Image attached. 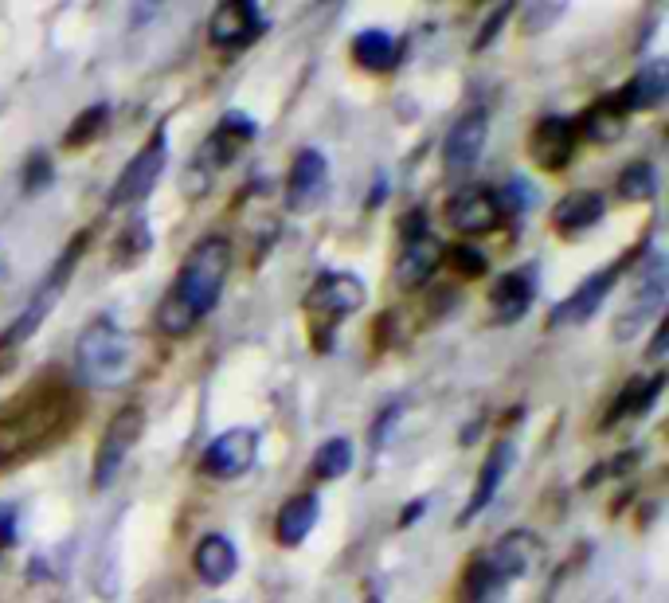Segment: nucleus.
I'll list each match as a JSON object with an SVG mask.
<instances>
[{
  "label": "nucleus",
  "instance_id": "nucleus-1",
  "mask_svg": "<svg viewBox=\"0 0 669 603\" xmlns=\"http://www.w3.org/2000/svg\"><path fill=\"white\" fill-rule=\"evenodd\" d=\"M231 275V243L223 235L200 239L188 259L180 263L177 279L169 286V294L157 306V325L169 337H184L204 322L223 294V282Z\"/></svg>",
  "mask_w": 669,
  "mask_h": 603
},
{
  "label": "nucleus",
  "instance_id": "nucleus-2",
  "mask_svg": "<svg viewBox=\"0 0 669 603\" xmlns=\"http://www.w3.org/2000/svg\"><path fill=\"white\" fill-rule=\"evenodd\" d=\"M75 416H79L75 400L59 388H47L44 396L20 404L12 416L0 419V466L32 459L36 451H44L47 443H55L71 427Z\"/></svg>",
  "mask_w": 669,
  "mask_h": 603
},
{
  "label": "nucleus",
  "instance_id": "nucleus-3",
  "mask_svg": "<svg viewBox=\"0 0 669 603\" xmlns=\"http://www.w3.org/2000/svg\"><path fill=\"white\" fill-rule=\"evenodd\" d=\"M134 361V337L114 318L90 322L75 345V376L90 388H122L134 376Z\"/></svg>",
  "mask_w": 669,
  "mask_h": 603
},
{
  "label": "nucleus",
  "instance_id": "nucleus-4",
  "mask_svg": "<svg viewBox=\"0 0 669 603\" xmlns=\"http://www.w3.org/2000/svg\"><path fill=\"white\" fill-rule=\"evenodd\" d=\"M87 243H90V232H79L63 247V255H59L55 267L47 271V279L36 286V294H32L28 306L20 310V318L8 325V333L0 337V349H16L20 341H28V337L47 322V314L55 310V302H59L63 290H67V279L75 275V267H79V259H83V251H87Z\"/></svg>",
  "mask_w": 669,
  "mask_h": 603
},
{
  "label": "nucleus",
  "instance_id": "nucleus-5",
  "mask_svg": "<svg viewBox=\"0 0 669 603\" xmlns=\"http://www.w3.org/2000/svg\"><path fill=\"white\" fill-rule=\"evenodd\" d=\"M666 286H669L666 255L654 251V255L646 259V267L638 271V286H634L630 302L623 306V314L615 318V337H619V341H634L646 325L662 314V306H666Z\"/></svg>",
  "mask_w": 669,
  "mask_h": 603
},
{
  "label": "nucleus",
  "instance_id": "nucleus-6",
  "mask_svg": "<svg viewBox=\"0 0 669 603\" xmlns=\"http://www.w3.org/2000/svg\"><path fill=\"white\" fill-rule=\"evenodd\" d=\"M141 431H145V412L137 404H126L118 416L106 423V431H102V439L94 447V466H90V486L94 490H106L118 478V470L130 459Z\"/></svg>",
  "mask_w": 669,
  "mask_h": 603
},
{
  "label": "nucleus",
  "instance_id": "nucleus-7",
  "mask_svg": "<svg viewBox=\"0 0 669 603\" xmlns=\"http://www.w3.org/2000/svg\"><path fill=\"white\" fill-rule=\"evenodd\" d=\"M165 161H169V134H165V130H153V138L145 141L134 157H130V165L118 173L114 192H110V208L141 204V200L157 188V181H161Z\"/></svg>",
  "mask_w": 669,
  "mask_h": 603
},
{
  "label": "nucleus",
  "instance_id": "nucleus-8",
  "mask_svg": "<svg viewBox=\"0 0 669 603\" xmlns=\"http://www.w3.org/2000/svg\"><path fill=\"white\" fill-rule=\"evenodd\" d=\"M259 459V431L255 427H231L216 435L208 443V451L200 455V470L208 478H220V482H231V478H243Z\"/></svg>",
  "mask_w": 669,
  "mask_h": 603
},
{
  "label": "nucleus",
  "instance_id": "nucleus-9",
  "mask_svg": "<svg viewBox=\"0 0 669 603\" xmlns=\"http://www.w3.org/2000/svg\"><path fill=\"white\" fill-rule=\"evenodd\" d=\"M638 251H630L626 259H619V263H611V267H603V271H595V275H587V279L552 310V325H583L591 322L595 314H599V306H603V298L615 290V282H619V275L626 271V263L634 259Z\"/></svg>",
  "mask_w": 669,
  "mask_h": 603
},
{
  "label": "nucleus",
  "instance_id": "nucleus-10",
  "mask_svg": "<svg viewBox=\"0 0 669 603\" xmlns=\"http://www.w3.org/2000/svg\"><path fill=\"white\" fill-rule=\"evenodd\" d=\"M329 192V161L321 149H298L290 177H286V208L290 212H313Z\"/></svg>",
  "mask_w": 669,
  "mask_h": 603
},
{
  "label": "nucleus",
  "instance_id": "nucleus-11",
  "mask_svg": "<svg viewBox=\"0 0 669 603\" xmlns=\"http://www.w3.org/2000/svg\"><path fill=\"white\" fill-rule=\"evenodd\" d=\"M446 220L450 228L462 235H482L493 232L505 216H501V204H497V192L486 185H470L458 188L450 200H446Z\"/></svg>",
  "mask_w": 669,
  "mask_h": 603
},
{
  "label": "nucleus",
  "instance_id": "nucleus-12",
  "mask_svg": "<svg viewBox=\"0 0 669 603\" xmlns=\"http://www.w3.org/2000/svg\"><path fill=\"white\" fill-rule=\"evenodd\" d=\"M576 122L572 118H560V114H548L533 126V138H529V157H533L536 169L544 173H560L572 157H576Z\"/></svg>",
  "mask_w": 669,
  "mask_h": 603
},
{
  "label": "nucleus",
  "instance_id": "nucleus-13",
  "mask_svg": "<svg viewBox=\"0 0 669 603\" xmlns=\"http://www.w3.org/2000/svg\"><path fill=\"white\" fill-rule=\"evenodd\" d=\"M364 302H368L364 279L360 275H345V271L321 275L310 286V294H306V306H310L313 314H329V318H349V314H357Z\"/></svg>",
  "mask_w": 669,
  "mask_h": 603
},
{
  "label": "nucleus",
  "instance_id": "nucleus-14",
  "mask_svg": "<svg viewBox=\"0 0 669 603\" xmlns=\"http://www.w3.org/2000/svg\"><path fill=\"white\" fill-rule=\"evenodd\" d=\"M267 28V20L259 16L255 4L247 0H227L212 12L208 20V40L216 47H247L251 40H259Z\"/></svg>",
  "mask_w": 669,
  "mask_h": 603
},
{
  "label": "nucleus",
  "instance_id": "nucleus-15",
  "mask_svg": "<svg viewBox=\"0 0 669 603\" xmlns=\"http://www.w3.org/2000/svg\"><path fill=\"white\" fill-rule=\"evenodd\" d=\"M486 138H490V118H486V110H466V114L450 126V134H446L443 141L446 169L462 173V169L478 165V157H482V149H486Z\"/></svg>",
  "mask_w": 669,
  "mask_h": 603
},
{
  "label": "nucleus",
  "instance_id": "nucleus-16",
  "mask_svg": "<svg viewBox=\"0 0 669 603\" xmlns=\"http://www.w3.org/2000/svg\"><path fill=\"white\" fill-rule=\"evenodd\" d=\"M536 271L525 267V271H513V275H501V279L490 286V310H493V322L497 325H509V322H521L529 314L536 298Z\"/></svg>",
  "mask_w": 669,
  "mask_h": 603
},
{
  "label": "nucleus",
  "instance_id": "nucleus-17",
  "mask_svg": "<svg viewBox=\"0 0 669 603\" xmlns=\"http://www.w3.org/2000/svg\"><path fill=\"white\" fill-rule=\"evenodd\" d=\"M513 463H517V447H513V439H497V443L490 447V455H486V463H482V474H478V482H474L470 506L462 510V521H474L478 513L490 506L493 498H497V490H501V482L509 478Z\"/></svg>",
  "mask_w": 669,
  "mask_h": 603
},
{
  "label": "nucleus",
  "instance_id": "nucleus-18",
  "mask_svg": "<svg viewBox=\"0 0 669 603\" xmlns=\"http://www.w3.org/2000/svg\"><path fill=\"white\" fill-rule=\"evenodd\" d=\"M666 94H669V63L666 59H650V63L638 67V75L626 83L623 91L615 94V102H619L623 114H642V110L662 106Z\"/></svg>",
  "mask_w": 669,
  "mask_h": 603
},
{
  "label": "nucleus",
  "instance_id": "nucleus-19",
  "mask_svg": "<svg viewBox=\"0 0 669 603\" xmlns=\"http://www.w3.org/2000/svg\"><path fill=\"white\" fill-rule=\"evenodd\" d=\"M603 208L607 200L591 188H580V192H568L556 208H552V228L564 235V239H576V235L591 232L599 220H603Z\"/></svg>",
  "mask_w": 669,
  "mask_h": 603
},
{
  "label": "nucleus",
  "instance_id": "nucleus-20",
  "mask_svg": "<svg viewBox=\"0 0 669 603\" xmlns=\"http://www.w3.org/2000/svg\"><path fill=\"white\" fill-rule=\"evenodd\" d=\"M192 568H196V576H200L208 588H220V584H227V580L239 572V549L231 545V537L208 533V537L192 549Z\"/></svg>",
  "mask_w": 669,
  "mask_h": 603
},
{
  "label": "nucleus",
  "instance_id": "nucleus-21",
  "mask_svg": "<svg viewBox=\"0 0 669 603\" xmlns=\"http://www.w3.org/2000/svg\"><path fill=\"white\" fill-rule=\"evenodd\" d=\"M493 568H497V576L509 584V580H521V576H529L533 572V564L540 560V541H536L529 529H517V533H509L505 541H497L490 553H486Z\"/></svg>",
  "mask_w": 669,
  "mask_h": 603
},
{
  "label": "nucleus",
  "instance_id": "nucleus-22",
  "mask_svg": "<svg viewBox=\"0 0 669 603\" xmlns=\"http://www.w3.org/2000/svg\"><path fill=\"white\" fill-rule=\"evenodd\" d=\"M443 243L435 239V235H419V239H407L400 251V263H396V282H400L403 290H415V286H423V282L431 279L435 271H439V263H443Z\"/></svg>",
  "mask_w": 669,
  "mask_h": 603
},
{
  "label": "nucleus",
  "instance_id": "nucleus-23",
  "mask_svg": "<svg viewBox=\"0 0 669 603\" xmlns=\"http://www.w3.org/2000/svg\"><path fill=\"white\" fill-rule=\"evenodd\" d=\"M317 513H321V502L313 494H298V498H286V506L278 510V521H274V537L282 549H298L306 545V537L317 525Z\"/></svg>",
  "mask_w": 669,
  "mask_h": 603
},
{
  "label": "nucleus",
  "instance_id": "nucleus-24",
  "mask_svg": "<svg viewBox=\"0 0 669 603\" xmlns=\"http://www.w3.org/2000/svg\"><path fill=\"white\" fill-rule=\"evenodd\" d=\"M505 580L497 576V568H493L486 553H478V557L470 560V568H466V576H462V603H501L505 600Z\"/></svg>",
  "mask_w": 669,
  "mask_h": 603
},
{
  "label": "nucleus",
  "instance_id": "nucleus-25",
  "mask_svg": "<svg viewBox=\"0 0 669 603\" xmlns=\"http://www.w3.org/2000/svg\"><path fill=\"white\" fill-rule=\"evenodd\" d=\"M353 59H357L364 71H388L392 63H396V40H392V32H384V28H364L353 36Z\"/></svg>",
  "mask_w": 669,
  "mask_h": 603
},
{
  "label": "nucleus",
  "instance_id": "nucleus-26",
  "mask_svg": "<svg viewBox=\"0 0 669 603\" xmlns=\"http://www.w3.org/2000/svg\"><path fill=\"white\" fill-rule=\"evenodd\" d=\"M623 122H626V114L619 110V102H615V98H603V102H595L580 122H576V134H583L587 141H619L623 138Z\"/></svg>",
  "mask_w": 669,
  "mask_h": 603
},
{
  "label": "nucleus",
  "instance_id": "nucleus-27",
  "mask_svg": "<svg viewBox=\"0 0 669 603\" xmlns=\"http://www.w3.org/2000/svg\"><path fill=\"white\" fill-rule=\"evenodd\" d=\"M662 388H666V372L650 376L646 384H642V380H630L626 392L615 400V412L607 416V423H619L623 416H646V412L654 408V400L662 396Z\"/></svg>",
  "mask_w": 669,
  "mask_h": 603
},
{
  "label": "nucleus",
  "instance_id": "nucleus-28",
  "mask_svg": "<svg viewBox=\"0 0 669 603\" xmlns=\"http://www.w3.org/2000/svg\"><path fill=\"white\" fill-rule=\"evenodd\" d=\"M353 470V443L345 439V435H337V439H325L321 447H317V455H313V474L317 478H341V474H349Z\"/></svg>",
  "mask_w": 669,
  "mask_h": 603
},
{
  "label": "nucleus",
  "instance_id": "nucleus-29",
  "mask_svg": "<svg viewBox=\"0 0 669 603\" xmlns=\"http://www.w3.org/2000/svg\"><path fill=\"white\" fill-rule=\"evenodd\" d=\"M106 122H110V106H106V102H94V106H87V110L71 122V130L63 134V145H67V149H83V145H90V141L106 130Z\"/></svg>",
  "mask_w": 669,
  "mask_h": 603
},
{
  "label": "nucleus",
  "instance_id": "nucleus-30",
  "mask_svg": "<svg viewBox=\"0 0 669 603\" xmlns=\"http://www.w3.org/2000/svg\"><path fill=\"white\" fill-rule=\"evenodd\" d=\"M615 188H619L623 200H650L658 192V173H654L650 161H634V165H626L623 173H619V185Z\"/></svg>",
  "mask_w": 669,
  "mask_h": 603
},
{
  "label": "nucleus",
  "instance_id": "nucleus-31",
  "mask_svg": "<svg viewBox=\"0 0 669 603\" xmlns=\"http://www.w3.org/2000/svg\"><path fill=\"white\" fill-rule=\"evenodd\" d=\"M443 259L450 263V271H454L458 279H478V275H486V267H490V259H486L478 247H470V243H454L450 251H443Z\"/></svg>",
  "mask_w": 669,
  "mask_h": 603
},
{
  "label": "nucleus",
  "instance_id": "nucleus-32",
  "mask_svg": "<svg viewBox=\"0 0 669 603\" xmlns=\"http://www.w3.org/2000/svg\"><path fill=\"white\" fill-rule=\"evenodd\" d=\"M51 177H55L51 157H47V153H32V157H28V165H24V192H28V196L44 192V188L51 185Z\"/></svg>",
  "mask_w": 669,
  "mask_h": 603
},
{
  "label": "nucleus",
  "instance_id": "nucleus-33",
  "mask_svg": "<svg viewBox=\"0 0 669 603\" xmlns=\"http://www.w3.org/2000/svg\"><path fill=\"white\" fill-rule=\"evenodd\" d=\"M118 251H126L122 263H134V259H141V255L149 251V228H145V220H134V224L126 228V235L118 239Z\"/></svg>",
  "mask_w": 669,
  "mask_h": 603
},
{
  "label": "nucleus",
  "instance_id": "nucleus-34",
  "mask_svg": "<svg viewBox=\"0 0 669 603\" xmlns=\"http://www.w3.org/2000/svg\"><path fill=\"white\" fill-rule=\"evenodd\" d=\"M20 541V513L12 502H0V549H12Z\"/></svg>",
  "mask_w": 669,
  "mask_h": 603
},
{
  "label": "nucleus",
  "instance_id": "nucleus-35",
  "mask_svg": "<svg viewBox=\"0 0 669 603\" xmlns=\"http://www.w3.org/2000/svg\"><path fill=\"white\" fill-rule=\"evenodd\" d=\"M509 16H513V8H509V4H505V8H497V12H493L490 20L482 24V32L474 36V51H482V47H490L493 40H497V32H501V24H505Z\"/></svg>",
  "mask_w": 669,
  "mask_h": 603
},
{
  "label": "nucleus",
  "instance_id": "nucleus-36",
  "mask_svg": "<svg viewBox=\"0 0 669 603\" xmlns=\"http://www.w3.org/2000/svg\"><path fill=\"white\" fill-rule=\"evenodd\" d=\"M423 220H427V216H423V208H419V212H407V216H403V224H400L403 243H407V239H419V235H427V224H423Z\"/></svg>",
  "mask_w": 669,
  "mask_h": 603
},
{
  "label": "nucleus",
  "instance_id": "nucleus-37",
  "mask_svg": "<svg viewBox=\"0 0 669 603\" xmlns=\"http://www.w3.org/2000/svg\"><path fill=\"white\" fill-rule=\"evenodd\" d=\"M666 337H669V329H666V322H662L658 325V333H654V345H650V357H654V361L666 353Z\"/></svg>",
  "mask_w": 669,
  "mask_h": 603
},
{
  "label": "nucleus",
  "instance_id": "nucleus-38",
  "mask_svg": "<svg viewBox=\"0 0 669 603\" xmlns=\"http://www.w3.org/2000/svg\"><path fill=\"white\" fill-rule=\"evenodd\" d=\"M423 513H427V498H419V502H411V506H407V510H403V525H411V521H415V517H423Z\"/></svg>",
  "mask_w": 669,
  "mask_h": 603
}]
</instances>
